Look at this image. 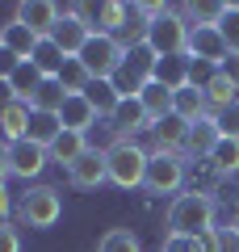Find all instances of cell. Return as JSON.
Here are the masks:
<instances>
[{
	"label": "cell",
	"mask_w": 239,
	"mask_h": 252,
	"mask_svg": "<svg viewBox=\"0 0 239 252\" xmlns=\"http://www.w3.org/2000/svg\"><path fill=\"white\" fill-rule=\"evenodd\" d=\"M9 210H17V206H13V198H9V189L0 185V223H4V219H9Z\"/></svg>",
	"instance_id": "obj_41"
},
{
	"label": "cell",
	"mask_w": 239,
	"mask_h": 252,
	"mask_svg": "<svg viewBox=\"0 0 239 252\" xmlns=\"http://www.w3.org/2000/svg\"><path fill=\"white\" fill-rule=\"evenodd\" d=\"M59 135H63V118L34 109V118H30V135H26V139H34L38 147H46V152H51V143H55Z\"/></svg>",
	"instance_id": "obj_25"
},
{
	"label": "cell",
	"mask_w": 239,
	"mask_h": 252,
	"mask_svg": "<svg viewBox=\"0 0 239 252\" xmlns=\"http://www.w3.org/2000/svg\"><path fill=\"white\" fill-rule=\"evenodd\" d=\"M168 231H172V235L214 231V198H210V193H202V189L177 193L172 206H168Z\"/></svg>",
	"instance_id": "obj_1"
},
{
	"label": "cell",
	"mask_w": 239,
	"mask_h": 252,
	"mask_svg": "<svg viewBox=\"0 0 239 252\" xmlns=\"http://www.w3.org/2000/svg\"><path fill=\"white\" fill-rule=\"evenodd\" d=\"M231 231H235V235H239V215H235V219H231Z\"/></svg>",
	"instance_id": "obj_44"
},
{
	"label": "cell",
	"mask_w": 239,
	"mask_h": 252,
	"mask_svg": "<svg viewBox=\"0 0 239 252\" xmlns=\"http://www.w3.org/2000/svg\"><path fill=\"white\" fill-rule=\"evenodd\" d=\"M13 101H17L13 84H9V80H0V109H4V105H13Z\"/></svg>",
	"instance_id": "obj_42"
},
{
	"label": "cell",
	"mask_w": 239,
	"mask_h": 252,
	"mask_svg": "<svg viewBox=\"0 0 239 252\" xmlns=\"http://www.w3.org/2000/svg\"><path fill=\"white\" fill-rule=\"evenodd\" d=\"M89 152V135H76V130H63L59 139L51 143V164H59V168H71V164L80 160V156Z\"/></svg>",
	"instance_id": "obj_22"
},
{
	"label": "cell",
	"mask_w": 239,
	"mask_h": 252,
	"mask_svg": "<svg viewBox=\"0 0 239 252\" xmlns=\"http://www.w3.org/2000/svg\"><path fill=\"white\" fill-rule=\"evenodd\" d=\"M180 13H185L189 30H206V26H222L227 4H218V0H189V4H180Z\"/></svg>",
	"instance_id": "obj_21"
},
{
	"label": "cell",
	"mask_w": 239,
	"mask_h": 252,
	"mask_svg": "<svg viewBox=\"0 0 239 252\" xmlns=\"http://www.w3.org/2000/svg\"><path fill=\"white\" fill-rule=\"evenodd\" d=\"M89 38H92V34H89V26H84V21H80L76 13L67 9V13H63V17H59V26H55L51 42L59 46V51L67 55V59H76V55L84 51V42H89Z\"/></svg>",
	"instance_id": "obj_14"
},
{
	"label": "cell",
	"mask_w": 239,
	"mask_h": 252,
	"mask_svg": "<svg viewBox=\"0 0 239 252\" xmlns=\"http://www.w3.org/2000/svg\"><path fill=\"white\" fill-rule=\"evenodd\" d=\"M59 17H63V9L51 4V0H26V4H17V17L13 21H21L34 38H51L55 26H59Z\"/></svg>",
	"instance_id": "obj_10"
},
{
	"label": "cell",
	"mask_w": 239,
	"mask_h": 252,
	"mask_svg": "<svg viewBox=\"0 0 239 252\" xmlns=\"http://www.w3.org/2000/svg\"><path fill=\"white\" fill-rule=\"evenodd\" d=\"M67 181H71L76 189H97V185H105V181H109L105 152H101V147H89V152L67 168Z\"/></svg>",
	"instance_id": "obj_11"
},
{
	"label": "cell",
	"mask_w": 239,
	"mask_h": 252,
	"mask_svg": "<svg viewBox=\"0 0 239 252\" xmlns=\"http://www.w3.org/2000/svg\"><path fill=\"white\" fill-rule=\"evenodd\" d=\"M218 130H222V139H239V105H231V109H218Z\"/></svg>",
	"instance_id": "obj_34"
},
{
	"label": "cell",
	"mask_w": 239,
	"mask_h": 252,
	"mask_svg": "<svg viewBox=\"0 0 239 252\" xmlns=\"http://www.w3.org/2000/svg\"><path fill=\"white\" fill-rule=\"evenodd\" d=\"M42 80H46V76L38 72L30 59H26L17 72L9 76V84H13V93H17V101H34V93H38V84H42Z\"/></svg>",
	"instance_id": "obj_28"
},
{
	"label": "cell",
	"mask_w": 239,
	"mask_h": 252,
	"mask_svg": "<svg viewBox=\"0 0 239 252\" xmlns=\"http://www.w3.org/2000/svg\"><path fill=\"white\" fill-rule=\"evenodd\" d=\"M21 63H26V59H17V55H13V51H9V46L0 42V80H9V76H13V72H17Z\"/></svg>",
	"instance_id": "obj_36"
},
{
	"label": "cell",
	"mask_w": 239,
	"mask_h": 252,
	"mask_svg": "<svg viewBox=\"0 0 239 252\" xmlns=\"http://www.w3.org/2000/svg\"><path fill=\"white\" fill-rule=\"evenodd\" d=\"M189 72H193V59H189V55H168V59L155 63V80L164 84V89H172V93L189 89Z\"/></svg>",
	"instance_id": "obj_20"
},
{
	"label": "cell",
	"mask_w": 239,
	"mask_h": 252,
	"mask_svg": "<svg viewBox=\"0 0 239 252\" xmlns=\"http://www.w3.org/2000/svg\"><path fill=\"white\" fill-rule=\"evenodd\" d=\"M172 114H177V118H185V122L193 126V122H202V118H210L214 109H210V101H206V93L189 84V89L172 93Z\"/></svg>",
	"instance_id": "obj_19"
},
{
	"label": "cell",
	"mask_w": 239,
	"mask_h": 252,
	"mask_svg": "<svg viewBox=\"0 0 239 252\" xmlns=\"http://www.w3.org/2000/svg\"><path fill=\"white\" fill-rule=\"evenodd\" d=\"M155 63H159V55L151 51V46H130L126 59H122V67L114 72V89L122 93V97H139V93L155 80Z\"/></svg>",
	"instance_id": "obj_5"
},
{
	"label": "cell",
	"mask_w": 239,
	"mask_h": 252,
	"mask_svg": "<svg viewBox=\"0 0 239 252\" xmlns=\"http://www.w3.org/2000/svg\"><path fill=\"white\" fill-rule=\"evenodd\" d=\"M59 118H63V130H76V135H89L92 126L101 122V118H97V109L89 105V97H84V93H71V97H67V105L59 109Z\"/></svg>",
	"instance_id": "obj_16"
},
{
	"label": "cell",
	"mask_w": 239,
	"mask_h": 252,
	"mask_svg": "<svg viewBox=\"0 0 239 252\" xmlns=\"http://www.w3.org/2000/svg\"><path fill=\"white\" fill-rule=\"evenodd\" d=\"M76 59L84 63V72H89V80H114V72L122 67V59H126V46L118 42V38L92 34L89 42H84V51L76 55Z\"/></svg>",
	"instance_id": "obj_6"
},
{
	"label": "cell",
	"mask_w": 239,
	"mask_h": 252,
	"mask_svg": "<svg viewBox=\"0 0 239 252\" xmlns=\"http://www.w3.org/2000/svg\"><path fill=\"white\" fill-rule=\"evenodd\" d=\"M189 59H197V63H214V67H222V63L231 59V51H227V42H222L218 26L189 30Z\"/></svg>",
	"instance_id": "obj_12"
},
{
	"label": "cell",
	"mask_w": 239,
	"mask_h": 252,
	"mask_svg": "<svg viewBox=\"0 0 239 252\" xmlns=\"http://www.w3.org/2000/svg\"><path fill=\"white\" fill-rule=\"evenodd\" d=\"M218 34H222V42H227V51L239 55V4H227V17H222Z\"/></svg>",
	"instance_id": "obj_33"
},
{
	"label": "cell",
	"mask_w": 239,
	"mask_h": 252,
	"mask_svg": "<svg viewBox=\"0 0 239 252\" xmlns=\"http://www.w3.org/2000/svg\"><path fill=\"white\" fill-rule=\"evenodd\" d=\"M71 13H76L84 26H89V34H105V38H118V30H122V21H126V4H122V0L71 4Z\"/></svg>",
	"instance_id": "obj_8"
},
{
	"label": "cell",
	"mask_w": 239,
	"mask_h": 252,
	"mask_svg": "<svg viewBox=\"0 0 239 252\" xmlns=\"http://www.w3.org/2000/svg\"><path fill=\"white\" fill-rule=\"evenodd\" d=\"M193 252H218V227H214V231L193 235Z\"/></svg>",
	"instance_id": "obj_38"
},
{
	"label": "cell",
	"mask_w": 239,
	"mask_h": 252,
	"mask_svg": "<svg viewBox=\"0 0 239 252\" xmlns=\"http://www.w3.org/2000/svg\"><path fill=\"white\" fill-rule=\"evenodd\" d=\"M30 118H34V105L30 101H13V105L0 109V139L4 143H17V139L30 135Z\"/></svg>",
	"instance_id": "obj_18"
},
{
	"label": "cell",
	"mask_w": 239,
	"mask_h": 252,
	"mask_svg": "<svg viewBox=\"0 0 239 252\" xmlns=\"http://www.w3.org/2000/svg\"><path fill=\"white\" fill-rule=\"evenodd\" d=\"M46 164H51V152H46V147H38L34 139H17V143H9V177L38 181Z\"/></svg>",
	"instance_id": "obj_9"
},
{
	"label": "cell",
	"mask_w": 239,
	"mask_h": 252,
	"mask_svg": "<svg viewBox=\"0 0 239 252\" xmlns=\"http://www.w3.org/2000/svg\"><path fill=\"white\" fill-rule=\"evenodd\" d=\"M97 252H143V244H139V235L130 227H109L97 240Z\"/></svg>",
	"instance_id": "obj_29"
},
{
	"label": "cell",
	"mask_w": 239,
	"mask_h": 252,
	"mask_svg": "<svg viewBox=\"0 0 239 252\" xmlns=\"http://www.w3.org/2000/svg\"><path fill=\"white\" fill-rule=\"evenodd\" d=\"M109 130H114V139H134L139 130H151V118H147V109H143V101L139 97H122V105L109 118Z\"/></svg>",
	"instance_id": "obj_13"
},
{
	"label": "cell",
	"mask_w": 239,
	"mask_h": 252,
	"mask_svg": "<svg viewBox=\"0 0 239 252\" xmlns=\"http://www.w3.org/2000/svg\"><path fill=\"white\" fill-rule=\"evenodd\" d=\"M30 63H34V67H38L42 76H59V67L67 63V55H63L59 46L51 42V38H42V42H38V51H34V59H30Z\"/></svg>",
	"instance_id": "obj_31"
},
{
	"label": "cell",
	"mask_w": 239,
	"mask_h": 252,
	"mask_svg": "<svg viewBox=\"0 0 239 252\" xmlns=\"http://www.w3.org/2000/svg\"><path fill=\"white\" fill-rule=\"evenodd\" d=\"M151 135H155V152L180 156V152H185V143H189V122H185V118H177V114H168L164 122L151 126Z\"/></svg>",
	"instance_id": "obj_17"
},
{
	"label": "cell",
	"mask_w": 239,
	"mask_h": 252,
	"mask_svg": "<svg viewBox=\"0 0 239 252\" xmlns=\"http://www.w3.org/2000/svg\"><path fill=\"white\" fill-rule=\"evenodd\" d=\"M180 185H185V160H180V156H172V152H151L143 189L164 198V193H177Z\"/></svg>",
	"instance_id": "obj_7"
},
{
	"label": "cell",
	"mask_w": 239,
	"mask_h": 252,
	"mask_svg": "<svg viewBox=\"0 0 239 252\" xmlns=\"http://www.w3.org/2000/svg\"><path fill=\"white\" fill-rule=\"evenodd\" d=\"M159 252H164V248H159Z\"/></svg>",
	"instance_id": "obj_46"
},
{
	"label": "cell",
	"mask_w": 239,
	"mask_h": 252,
	"mask_svg": "<svg viewBox=\"0 0 239 252\" xmlns=\"http://www.w3.org/2000/svg\"><path fill=\"white\" fill-rule=\"evenodd\" d=\"M34 109H42V114H59L63 105H67V89H63L55 76H46L42 84H38V93H34V101H30Z\"/></svg>",
	"instance_id": "obj_27"
},
{
	"label": "cell",
	"mask_w": 239,
	"mask_h": 252,
	"mask_svg": "<svg viewBox=\"0 0 239 252\" xmlns=\"http://www.w3.org/2000/svg\"><path fill=\"white\" fill-rule=\"evenodd\" d=\"M210 168L218 172V177H235V172H239V139H222V143L214 147Z\"/></svg>",
	"instance_id": "obj_30"
},
{
	"label": "cell",
	"mask_w": 239,
	"mask_h": 252,
	"mask_svg": "<svg viewBox=\"0 0 239 252\" xmlns=\"http://www.w3.org/2000/svg\"><path fill=\"white\" fill-rule=\"evenodd\" d=\"M218 72H222V76H231V80H235V84H239V55H231V59H227V63H222Z\"/></svg>",
	"instance_id": "obj_40"
},
{
	"label": "cell",
	"mask_w": 239,
	"mask_h": 252,
	"mask_svg": "<svg viewBox=\"0 0 239 252\" xmlns=\"http://www.w3.org/2000/svg\"><path fill=\"white\" fill-rule=\"evenodd\" d=\"M84 97H89V105L97 109V118H114V109L122 105V93L114 89V80H89V89H84Z\"/></svg>",
	"instance_id": "obj_23"
},
{
	"label": "cell",
	"mask_w": 239,
	"mask_h": 252,
	"mask_svg": "<svg viewBox=\"0 0 239 252\" xmlns=\"http://www.w3.org/2000/svg\"><path fill=\"white\" fill-rule=\"evenodd\" d=\"M55 80L67 89V97H71V93H84V89H89V72H84V63H80V59H67V63L59 67V76H55Z\"/></svg>",
	"instance_id": "obj_32"
},
{
	"label": "cell",
	"mask_w": 239,
	"mask_h": 252,
	"mask_svg": "<svg viewBox=\"0 0 239 252\" xmlns=\"http://www.w3.org/2000/svg\"><path fill=\"white\" fill-rule=\"evenodd\" d=\"M4 177H9V143L0 139V185H4Z\"/></svg>",
	"instance_id": "obj_43"
},
{
	"label": "cell",
	"mask_w": 239,
	"mask_h": 252,
	"mask_svg": "<svg viewBox=\"0 0 239 252\" xmlns=\"http://www.w3.org/2000/svg\"><path fill=\"white\" fill-rule=\"evenodd\" d=\"M139 101H143V109H147L151 126H155V122H164V118L172 114V89H164L159 80H151L147 89L139 93Z\"/></svg>",
	"instance_id": "obj_24"
},
{
	"label": "cell",
	"mask_w": 239,
	"mask_h": 252,
	"mask_svg": "<svg viewBox=\"0 0 239 252\" xmlns=\"http://www.w3.org/2000/svg\"><path fill=\"white\" fill-rule=\"evenodd\" d=\"M222 143V130H218V118H202V122L189 126V143H185V156H193V160H210L214 147Z\"/></svg>",
	"instance_id": "obj_15"
},
{
	"label": "cell",
	"mask_w": 239,
	"mask_h": 252,
	"mask_svg": "<svg viewBox=\"0 0 239 252\" xmlns=\"http://www.w3.org/2000/svg\"><path fill=\"white\" fill-rule=\"evenodd\" d=\"M164 252H193V235H164V244H159Z\"/></svg>",
	"instance_id": "obj_37"
},
{
	"label": "cell",
	"mask_w": 239,
	"mask_h": 252,
	"mask_svg": "<svg viewBox=\"0 0 239 252\" xmlns=\"http://www.w3.org/2000/svg\"><path fill=\"white\" fill-rule=\"evenodd\" d=\"M147 160L151 152H143L134 139H114L105 147V164H109V181L118 189H143L147 181Z\"/></svg>",
	"instance_id": "obj_2"
},
{
	"label": "cell",
	"mask_w": 239,
	"mask_h": 252,
	"mask_svg": "<svg viewBox=\"0 0 239 252\" xmlns=\"http://www.w3.org/2000/svg\"><path fill=\"white\" fill-rule=\"evenodd\" d=\"M0 34H4V26H0Z\"/></svg>",
	"instance_id": "obj_45"
},
{
	"label": "cell",
	"mask_w": 239,
	"mask_h": 252,
	"mask_svg": "<svg viewBox=\"0 0 239 252\" xmlns=\"http://www.w3.org/2000/svg\"><path fill=\"white\" fill-rule=\"evenodd\" d=\"M63 219V193L55 185H30L17 198V223L34 227V231H46Z\"/></svg>",
	"instance_id": "obj_3"
},
{
	"label": "cell",
	"mask_w": 239,
	"mask_h": 252,
	"mask_svg": "<svg viewBox=\"0 0 239 252\" xmlns=\"http://www.w3.org/2000/svg\"><path fill=\"white\" fill-rule=\"evenodd\" d=\"M0 42L9 46L17 59H34V51H38V42H42V38H34L21 21H9V26H4V34H0Z\"/></svg>",
	"instance_id": "obj_26"
},
{
	"label": "cell",
	"mask_w": 239,
	"mask_h": 252,
	"mask_svg": "<svg viewBox=\"0 0 239 252\" xmlns=\"http://www.w3.org/2000/svg\"><path fill=\"white\" fill-rule=\"evenodd\" d=\"M0 252H21V231H17V223H0Z\"/></svg>",
	"instance_id": "obj_35"
},
{
	"label": "cell",
	"mask_w": 239,
	"mask_h": 252,
	"mask_svg": "<svg viewBox=\"0 0 239 252\" xmlns=\"http://www.w3.org/2000/svg\"><path fill=\"white\" fill-rule=\"evenodd\" d=\"M218 252H239V235L227 231V227H218Z\"/></svg>",
	"instance_id": "obj_39"
},
{
	"label": "cell",
	"mask_w": 239,
	"mask_h": 252,
	"mask_svg": "<svg viewBox=\"0 0 239 252\" xmlns=\"http://www.w3.org/2000/svg\"><path fill=\"white\" fill-rule=\"evenodd\" d=\"M147 46L159 55V59H168V55H189V21H185V13L164 4V9L151 17Z\"/></svg>",
	"instance_id": "obj_4"
}]
</instances>
